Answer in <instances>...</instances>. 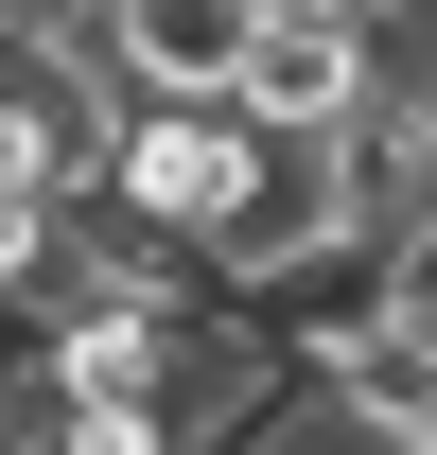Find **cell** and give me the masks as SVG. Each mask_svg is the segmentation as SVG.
I'll return each mask as SVG.
<instances>
[{
	"label": "cell",
	"instance_id": "obj_1",
	"mask_svg": "<svg viewBox=\"0 0 437 455\" xmlns=\"http://www.w3.org/2000/svg\"><path fill=\"white\" fill-rule=\"evenodd\" d=\"M245 193H263V123L245 106H123V158H106L123 228H158V245L211 263L227 228H245Z\"/></svg>",
	"mask_w": 437,
	"mask_h": 455
},
{
	"label": "cell",
	"instance_id": "obj_2",
	"mask_svg": "<svg viewBox=\"0 0 437 455\" xmlns=\"http://www.w3.org/2000/svg\"><path fill=\"white\" fill-rule=\"evenodd\" d=\"M227 106L263 123V140H350V123H368V18H350V0H263Z\"/></svg>",
	"mask_w": 437,
	"mask_h": 455
},
{
	"label": "cell",
	"instance_id": "obj_3",
	"mask_svg": "<svg viewBox=\"0 0 437 455\" xmlns=\"http://www.w3.org/2000/svg\"><path fill=\"white\" fill-rule=\"evenodd\" d=\"M245 36H263V0H106V70H123V106H227Z\"/></svg>",
	"mask_w": 437,
	"mask_h": 455
},
{
	"label": "cell",
	"instance_id": "obj_4",
	"mask_svg": "<svg viewBox=\"0 0 437 455\" xmlns=\"http://www.w3.org/2000/svg\"><path fill=\"white\" fill-rule=\"evenodd\" d=\"M315 403H350V420H385L402 455H437V298H402V315H368V333L315 368Z\"/></svg>",
	"mask_w": 437,
	"mask_h": 455
},
{
	"label": "cell",
	"instance_id": "obj_5",
	"mask_svg": "<svg viewBox=\"0 0 437 455\" xmlns=\"http://www.w3.org/2000/svg\"><path fill=\"white\" fill-rule=\"evenodd\" d=\"M263 455H402V438H385V420H350V403H298Z\"/></svg>",
	"mask_w": 437,
	"mask_h": 455
},
{
	"label": "cell",
	"instance_id": "obj_6",
	"mask_svg": "<svg viewBox=\"0 0 437 455\" xmlns=\"http://www.w3.org/2000/svg\"><path fill=\"white\" fill-rule=\"evenodd\" d=\"M350 18H420V0H350Z\"/></svg>",
	"mask_w": 437,
	"mask_h": 455
}]
</instances>
